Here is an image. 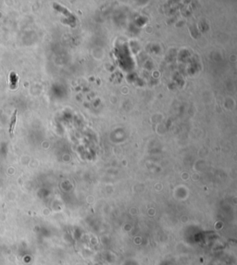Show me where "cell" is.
<instances>
[{
    "label": "cell",
    "instance_id": "obj_1",
    "mask_svg": "<svg viewBox=\"0 0 237 265\" xmlns=\"http://www.w3.org/2000/svg\"><path fill=\"white\" fill-rule=\"evenodd\" d=\"M17 110L14 111L13 115H12V118H11V122H10V127H9V134L12 135L13 134V130H14V126L16 124V118H17Z\"/></svg>",
    "mask_w": 237,
    "mask_h": 265
}]
</instances>
